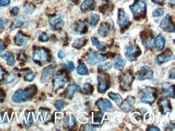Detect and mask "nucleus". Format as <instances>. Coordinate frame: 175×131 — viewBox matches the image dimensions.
<instances>
[{
	"mask_svg": "<svg viewBox=\"0 0 175 131\" xmlns=\"http://www.w3.org/2000/svg\"><path fill=\"white\" fill-rule=\"evenodd\" d=\"M91 41L93 46L96 47L99 51L101 52H105L106 50V46L101 44L100 41L98 39L95 37H92L91 38Z\"/></svg>",
	"mask_w": 175,
	"mask_h": 131,
	"instance_id": "c9c22d12",
	"label": "nucleus"
},
{
	"mask_svg": "<svg viewBox=\"0 0 175 131\" xmlns=\"http://www.w3.org/2000/svg\"><path fill=\"white\" fill-rule=\"evenodd\" d=\"M49 24L54 28H61L63 26L62 17L60 15H56L53 17H50L48 18Z\"/></svg>",
	"mask_w": 175,
	"mask_h": 131,
	"instance_id": "5701e85b",
	"label": "nucleus"
},
{
	"mask_svg": "<svg viewBox=\"0 0 175 131\" xmlns=\"http://www.w3.org/2000/svg\"><path fill=\"white\" fill-rule=\"evenodd\" d=\"M174 59V54L172 51L168 48L165 49L163 52L157 55L156 58V63L158 65L160 66Z\"/></svg>",
	"mask_w": 175,
	"mask_h": 131,
	"instance_id": "9d476101",
	"label": "nucleus"
},
{
	"mask_svg": "<svg viewBox=\"0 0 175 131\" xmlns=\"http://www.w3.org/2000/svg\"><path fill=\"white\" fill-rule=\"evenodd\" d=\"M111 25L108 22H102L100 24L99 28L98 33L102 37H106L111 31Z\"/></svg>",
	"mask_w": 175,
	"mask_h": 131,
	"instance_id": "b1692460",
	"label": "nucleus"
},
{
	"mask_svg": "<svg viewBox=\"0 0 175 131\" xmlns=\"http://www.w3.org/2000/svg\"><path fill=\"white\" fill-rule=\"evenodd\" d=\"M64 100L61 99V100L56 101L54 105L59 111H61L64 107Z\"/></svg>",
	"mask_w": 175,
	"mask_h": 131,
	"instance_id": "79ce46f5",
	"label": "nucleus"
},
{
	"mask_svg": "<svg viewBox=\"0 0 175 131\" xmlns=\"http://www.w3.org/2000/svg\"><path fill=\"white\" fill-rule=\"evenodd\" d=\"M88 40L85 38H78L72 45V47L77 50H81L82 48L86 46Z\"/></svg>",
	"mask_w": 175,
	"mask_h": 131,
	"instance_id": "c85d7f7f",
	"label": "nucleus"
},
{
	"mask_svg": "<svg viewBox=\"0 0 175 131\" xmlns=\"http://www.w3.org/2000/svg\"><path fill=\"white\" fill-rule=\"evenodd\" d=\"M153 15L154 17H159L164 15L165 10L162 8H157L154 9L153 11Z\"/></svg>",
	"mask_w": 175,
	"mask_h": 131,
	"instance_id": "a19ab883",
	"label": "nucleus"
},
{
	"mask_svg": "<svg viewBox=\"0 0 175 131\" xmlns=\"http://www.w3.org/2000/svg\"><path fill=\"white\" fill-rule=\"evenodd\" d=\"M174 129H175V125L174 124H169L166 125V127H165V130H167V131L174 130Z\"/></svg>",
	"mask_w": 175,
	"mask_h": 131,
	"instance_id": "603ef678",
	"label": "nucleus"
},
{
	"mask_svg": "<svg viewBox=\"0 0 175 131\" xmlns=\"http://www.w3.org/2000/svg\"><path fill=\"white\" fill-rule=\"evenodd\" d=\"M92 119V127L100 128L102 125L100 124L104 116V113L100 111H92L91 113Z\"/></svg>",
	"mask_w": 175,
	"mask_h": 131,
	"instance_id": "6ab92c4d",
	"label": "nucleus"
},
{
	"mask_svg": "<svg viewBox=\"0 0 175 131\" xmlns=\"http://www.w3.org/2000/svg\"><path fill=\"white\" fill-rule=\"evenodd\" d=\"M108 96L109 97L110 99L114 101L116 105L119 107L121 105L122 102L123 101L122 97L118 93H114L112 92H110L108 93Z\"/></svg>",
	"mask_w": 175,
	"mask_h": 131,
	"instance_id": "473e14b6",
	"label": "nucleus"
},
{
	"mask_svg": "<svg viewBox=\"0 0 175 131\" xmlns=\"http://www.w3.org/2000/svg\"><path fill=\"white\" fill-rule=\"evenodd\" d=\"M142 94L141 97V101L144 104L152 105L158 98L156 89L151 86H148L142 91Z\"/></svg>",
	"mask_w": 175,
	"mask_h": 131,
	"instance_id": "20e7f679",
	"label": "nucleus"
},
{
	"mask_svg": "<svg viewBox=\"0 0 175 131\" xmlns=\"http://www.w3.org/2000/svg\"><path fill=\"white\" fill-rule=\"evenodd\" d=\"M5 23L0 18V32L1 31L2 29L3 28V26L4 25Z\"/></svg>",
	"mask_w": 175,
	"mask_h": 131,
	"instance_id": "680f3d73",
	"label": "nucleus"
},
{
	"mask_svg": "<svg viewBox=\"0 0 175 131\" xmlns=\"http://www.w3.org/2000/svg\"><path fill=\"white\" fill-rule=\"evenodd\" d=\"M135 75L139 81H145L152 79L154 77V72L151 67L144 66L142 67Z\"/></svg>",
	"mask_w": 175,
	"mask_h": 131,
	"instance_id": "6e6552de",
	"label": "nucleus"
},
{
	"mask_svg": "<svg viewBox=\"0 0 175 131\" xmlns=\"http://www.w3.org/2000/svg\"><path fill=\"white\" fill-rule=\"evenodd\" d=\"M25 42V37L22 34L20 31H18L15 35L14 38V44L17 46H22Z\"/></svg>",
	"mask_w": 175,
	"mask_h": 131,
	"instance_id": "4c0bfd02",
	"label": "nucleus"
},
{
	"mask_svg": "<svg viewBox=\"0 0 175 131\" xmlns=\"http://www.w3.org/2000/svg\"><path fill=\"white\" fill-rule=\"evenodd\" d=\"M133 117H134V119H135L136 120H137L138 121L143 120V117L141 115H140V114H137V113H135V114H134Z\"/></svg>",
	"mask_w": 175,
	"mask_h": 131,
	"instance_id": "864d4df0",
	"label": "nucleus"
},
{
	"mask_svg": "<svg viewBox=\"0 0 175 131\" xmlns=\"http://www.w3.org/2000/svg\"><path fill=\"white\" fill-rule=\"evenodd\" d=\"M135 77L131 69L119 76V81L121 89L124 91L131 90Z\"/></svg>",
	"mask_w": 175,
	"mask_h": 131,
	"instance_id": "7ed1b4c3",
	"label": "nucleus"
},
{
	"mask_svg": "<svg viewBox=\"0 0 175 131\" xmlns=\"http://www.w3.org/2000/svg\"><path fill=\"white\" fill-rule=\"evenodd\" d=\"M98 91L101 94L105 93L111 86V77L108 74L104 73L98 77Z\"/></svg>",
	"mask_w": 175,
	"mask_h": 131,
	"instance_id": "423d86ee",
	"label": "nucleus"
},
{
	"mask_svg": "<svg viewBox=\"0 0 175 131\" xmlns=\"http://www.w3.org/2000/svg\"><path fill=\"white\" fill-rule=\"evenodd\" d=\"M18 12H19V9L18 7H14L10 10V14L14 15H17Z\"/></svg>",
	"mask_w": 175,
	"mask_h": 131,
	"instance_id": "3c124183",
	"label": "nucleus"
},
{
	"mask_svg": "<svg viewBox=\"0 0 175 131\" xmlns=\"http://www.w3.org/2000/svg\"><path fill=\"white\" fill-rule=\"evenodd\" d=\"M99 11L102 14H106L110 11V6L108 4H104L99 7Z\"/></svg>",
	"mask_w": 175,
	"mask_h": 131,
	"instance_id": "c03bdc74",
	"label": "nucleus"
},
{
	"mask_svg": "<svg viewBox=\"0 0 175 131\" xmlns=\"http://www.w3.org/2000/svg\"><path fill=\"white\" fill-rule=\"evenodd\" d=\"M2 58L7 61V64L9 66H13L15 64V60L13 54L6 52L2 55Z\"/></svg>",
	"mask_w": 175,
	"mask_h": 131,
	"instance_id": "f704fd0d",
	"label": "nucleus"
},
{
	"mask_svg": "<svg viewBox=\"0 0 175 131\" xmlns=\"http://www.w3.org/2000/svg\"><path fill=\"white\" fill-rule=\"evenodd\" d=\"M4 48V43L2 41H0V54L3 51Z\"/></svg>",
	"mask_w": 175,
	"mask_h": 131,
	"instance_id": "052dcab7",
	"label": "nucleus"
},
{
	"mask_svg": "<svg viewBox=\"0 0 175 131\" xmlns=\"http://www.w3.org/2000/svg\"><path fill=\"white\" fill-rule=\"evenodd\" d=\"M170 2H171V3H173V4H175V0H170Z\"/></svg>",
	"mask_w": 175,
	"mask_h": 131,
	"instance_id": "0e129e2a",
	"label": "nucleus"
},
{
	"mask_svg": "<svg viewBox=\"0 0 175 131\" xmlns=\"http://www.w3.org/2000/svg\"><path fill=\"white\" fill-rule=\"evenodd\" d=\"M68 67H69V69L71 70V71H73L75 69L74 63L71 61H68Z\"/></svg>",
	"mask_w": 175,
	"mask_h": 131,
	"instance_id": "6e6d98bb",
	"label": "nucleus"
},
{
	"mask_svg": "<svg viewBox=\"0 0 175 131\" xmlns=\"http://www.w3.org/2000/svg\"><path fill=\"white\" fill-rule=\"evenodd\" d=\"M1 92H0V101H1Z\"/></svg>",
	"mask_w": 175,
	"mask_h": 131,
	"instance_id": "69168bd1",
	"label": "nucleus"
},
{
	"mask_svg": "<svg viewBox=\"0 0 175 131\" xmlns=\"http://www.w3.org/2000/svg\"><path fill=\"white\" fill-rule=\"evenodd\" d=\"M58 57L60 59H63L66 57V54L63 51L60 50L59 51L58 54Z\"/></svg>",
	"mask_w": 175,
	"mask_h": 131,
	"instance_id": "5fc2aeb1",
	"label": "nucleus"
},
{
	"mask_svg": "<svg viewBox=\"0 0 175 131\" xmlns=\"http://www.w3.org/2000/svg\"><path fill=\"white\" fill-rule=\"evenodd\" d=\"M5 71L0 66V82L3 80V76L5 74Z\"/></svg>",
	"mask_w": 175,
	"mask_h": 131,
	"instance_id": "4d7b16f0",
	"label": "nucleus"
},
{
	"mask_svg": "<svg viewBox=\"0 0 175 131\" xmlns=\"http://www.w3.org/2000/svg\"><path fill=\"white\" fill-rule=\"evenodd\" d=\"M111 68H112V65L111 63L109 62L101 63L99 65L98 67V73L100 74H103L111 70Z\"/></svg>",
	"mask_w": 175,
	"mask_h": 131,
	"instance_id": "72a5a7b5",
	"label": "nucleus"
},
{
	"mask_svg": "<svg viewBox=\"0 0 175 131\" xmlns=\"http://www.w3.org/2000/svg\"><path fill=\"white\" fill-rule=\"evenodd\" d=\"M35 9V6L31 2H26L23 7L24 12L26 14H31L34 12Z\"/></svg>",
	"mask_w": 175,
	"mask_h": 131,
	"instance_id": "58836bf2",
	"label": "nucleus"
},
{
	"mask_svg": "<svg viewBox=\"0 0 175 131\" xmlns=\"http://www.w3.org/2000/svg\"><path fill=\"white\" fill-rule=\"evenodd\" d=\"M80 92L85 95H91L94 93V87L89 83L83 84L82 89L80 88Z\"/></svg>",
	"mask_w": 175,
	"mask_h": 131,
	"instance_id": "c756f323",
	"label": "nucleus"
},
{
	"mask_svg": "<svg viewBox=\"0 0 175 131\" xmlns=\"http://www.w3.org/2000/svg\"><path fill=\"white\" fill-rule=\"evenodd\" d=\"M100 20V15L98 14H92L88 16V21L92 27H95Z\"/></svg>",
	"mask_w": 175,
	"mask_h": 131,
	"instance_id": "2f4dec72",
	"label": "nucleus"
},
{
	"mask_svg": "<svg viewBox=\"0 0 175 131\" xmlns=\"http://www.w3.org/2000/svg\"><path fill=\"white\" fill-rule=\"evenodd\" d=\"M67 81V76L61 74L55 75L53 82V90L57 91L60 89L62 88Z\"/></svg>",
	"mask_w": 175,
	"mask_h": 131,
	"instance_id": "2eb2a0df",
	"label": "nucleus"
},
{
	"mask_svg": "<svg viewBox=\"0 0 175 131\" xmlns=\"http://www.w3.org/2000/svg\"><path fill=\"white\" fill-rule=\"evenodd\" d=\"M141 54V50L138 45H132L126 47L125 56L128 61L132 62L137 61V58L140 57Z\"/></svg>",
	"mask_w": 175,
	"mask_h": 131,
	"instance_id": "39448f33",
	"label": "nucleus"
},
{
	"mask_svg": "<svg viewBox=\"0 0 175 131\" xmlns=\"http://www.w3.org/2000/svg\"><path fill=\"white\" fill-rule=\"evenodd\" d=\"M140 38L142 43L145 48L152 50L153 47V39L154 35L151 31L145 30L140 33Z\"/></svg>",
	"mask_w": 175,
	"mask_h": 131,
	"instance_id": "1a4fd4ad",
	"label": "nucleus"
},
{
	"mask_svg": "<svg viewBox=\"0 0 175 131\" xmlns=\"http://www.w3.org/2000/svg\"><path fill=\"white\" fill-rule=\"evenodd\" d=\"M10 0H0V6H6L10 4Z\"/></svg>",
	"mask_w": 175,
	"mask_h": 131,
	"instance_id": "8fccbe9b",
	"label": "nucleus"
},
{
	"mask_svg": "<svg viewBox=\"0 0 175 131\" xmlns=\"http://www.w3.org/2000/svg\"><path fill=\"white\" fill-rule=\"evenodd\" d=\"M38 40L39 41L42 42H46L49 40V38L46 33L42 32L41 34H40V35H39Z\"/></svg>",
	"mask_w": 175,
	"mask_h": 131,
	"instance_id": "37998d69",
	"label": "nucleus"
},
{
	"mask_svg": "<svg viewBox=\"0 0 175 131\" xmlns=\"http://www.w3.org/2000/svg\"><path fill=\"white\" fill-rule=\"evenodd\" d=\"M157 104L158 106L159 111L162 114L165 115L168 112L172 111V106L171 101L166 96L160 97Z\"/></svg>",
	"mask_w": 175,
	"mask_h": 131,
	"instance_id": "0eeeda50",
	"label": "nucleus"
},
{
	"mask_svg": "<svg viewBox=\"0 0 175 131\" xmlns=\"http://www.w3.org/2000/svg\"><path fill=\"white\" fill-rule=\"evenodd\" d=\"M71 3H73L75 5L78 4L79 2H80V0H70Z\"/></svg>",
	"mask_w": 175,
	"mask_h": 131,
	"instance_id": "e2e57ef3",
	"label": "nucleus"
},
{
	"mask_svg": "<svg viewBox=\"0 0 175 131\" xmlns=\"http://www.w3.org/2000/svg\"><path fill=\"white\" fill-rule=\"evenodd\" d=\"M55 68L54 65H51L46 67L42 72L41 81L42 83L47 82L49 78L54 75Z\"/></svg>",
	"mask_w": 175,
	"mask_h": 131,
	"instance_id": "f3484780",
	"label": "nucleus"
},
{
	"mask_svg": "<svg viewBox=\"0 0 175 131\" xmlns=\"http://www.w3.org/2000/svg\"><path fill=\"white\" fill-rule=\"evenodd\" d=\"M115 53L108 52L106 54H98L95 51L91 50L87 54V63L89 65L93 66L100 62H103L108 60L110 58H114Z\"/></svg>",
	"mask_w": 175,
	"mask_h": 131,
	"instance_id": "f03ea898",
	"label": "nucleus"
},
{
	"mask_svg": "<svg viewBox=\"0 0 175 131\" xmlns=\"http://www.w3.org/2000/svg\"><path fill=\"white\" fill-rule=\"evenodd\" d=\"M112 61L114 68L119 71H122L123 70L125 65L126 64L125 61L120 57L115 56L112 58Z\"/></svg>",
	"mask_w": 175,
	"mask_h": 131,
	"instance_id": "a878e982",
	"label": "nucleus"
},
{
	"mask_svg": "<svg viewBox=\"0 0 175 131\" xmlns=\"http://www.w3.org/2000/svg\"><path fill=\"white\" fill-rule=\"evenodd\" d=\"M35 77V74L32 72H29V73L25 74L24 76V79L25 81L30 82V81H34Z\"/></svg>",
	"mask_w": 175,
	"mask_h": 131,
	"instance_id": "a18cd8bd",
	"label": "nucleus"
},
{
	"mask_svg": "<svg viewBox=\"0 0 175 131\" xmlns=\"http://www.w3.org/2000/svg\"><path fill=\"white\" fill-rule=\"evenodd\" d=\"M95 105L97 106L99 110L105 112H108L112 111L113 107L112 104L108 99L101 98L96 102Z\"/></svg>",
	"mask_w": 175,
	"mask_h": 131,
	"instance_id": "4468645a",
	"label": "nucleus"
},
{
	"mask_svg": "<svg viewBox=\"0 0 175 131\" xmlns=\"http://www.w3.org/2000/svg\"><path fill=\"white\" fill-rule=\"evenodd\" d=\"M169 78L171 79H175V68L172 67L169 70Z\"/></svg>",
	"mask_w": 175,
	"mask_h": 131,
	"instance_id": "de8ad7c7",
	"label": "nucleus"
},
{
	"mask_svg": "<svg viewBox=\"0 0 175 131\" xmlns=\"http://www.w3.org/2000/svg\"><path fill=\"white\" fill-rule=\"evenodd\" d=\"M147 131H160V129L157 127L155 126H151V127H149V128L147 129Z\"/></svg>",
	"mask_w": 175,
	"mask_h": 131,
	"instance_id": "13d9d810",
	"label": "nucleus"
},
{
	"mask_svg": "<svg viewBox=\"0 0 175 131\" xmlns=\"http://www.w3.org/2000/svg\"><path fill=\"white\" fill-rule=\"evenodd\" d=\"M96 3L94 0H84L82 3L80 8L83 13L90 12L95 9Z\"/></svg>",
	"mask_w": 175,
	"mask_h": 131,
	"instance_id": "412c9836",
	"label": "nucleus"
},
{
	"mask_svg": "<svg viewBox=\"0 0 175 131\" xmlns=\"http://www.w3.org/2000/svg\"><path fill=\"white\" fill-rule=\"evenodd\" d=\"M15 78H16V74L14 72H11L6 77L5 79L4 84L8 85V84H10L14 81Z\"/></svg>",
	"mask_w": 175,
	"mask_h": 131,
	"instance_id": "ea45409f",
	"label": "nucleus"
},
{
	"mask_svg": "<svg viewBox=\"0 0 175 131\" xmlns=\"http://www.w3.org/2000/svg\"><path fill=\"white\" fill-rule=\"evenodd\" d=\"M161 29L164 31L168 33H174L175 32V27L174 23L171 15L166 14L165 17L162 20L159 25Z\"/></svg>",
	"mask_w": 175,
	"mask_h": 131,
	"instance_id": "9b49d317",
	"label": "nucleus"
},
{
	"mask_svg": "<svg viewBox=\"0 0 175 131\" xmlns=\"http://www.w3.org/2000/svg\"><path fill=\"white\" fill-rule=\"evenodd\" d=\"M88 31V26L84 22L79 20L75 25L74 32L77 35H83L86 34Z\"/></svg>",
	"mask_w": 175,
	"mask_h": 131,
	"instance_id": "4be33fe9",
	"label": "nucleus"
},
{
	"mask_svg": "<svg viewBox=\"0 0 175 131\" xmlns=\"http://www.w3.org/2000/svg\"><path fill=\"white\" fill-rule=\"evenodd\" d=\"M80 90V88L74 81H71L66 87V89L64 92L63 96L64 97L71 99L73 98L75 92Z\"/></svg>",
	"mask_w": 175,
	"mask_h": 131,
	"instance_id": "ddd939ff",
	"label": "nucleus"
},
{
	"mask_svg": "<svg viewBox=\"0 0 175 131\" xmlns=\"http://www.w3.org/2000/svg\"><path fill=\"white\" fill-rule=\"evenodd\" d=\"M129 18H130L129 15L126 12H125V11L123 9L120 8L119 9L117 23L119 27H122L126 24H128L129 21Z\"/></svg>",
	"mask_w": 175,
	"mask_h": 131,
	"instance_id": "a211bd4d",
	"label": "nucleus"
},
{
	"mask_svg": "<svg viewBox=\"0 0 175 131\" xmlns=\"http://www.w3.org/2000/svg\"><path fill=\"white\" fill-rule=\"evenodd\" d=\"M77 121L73 115L71 116V119L70 116H66L63 120V127L64 128H67L68 127H71V128H74L77 125Z\"/></svg>",
	"mask_w": 175,
	"mask_h": 131,
	"instance_id": "cd10ccee",
	"label": "nucleus"
},
{
	"mask_svg": "<svg viewBox=\"0 0 175 131\" xmlns=\"http://www.w3.org/2000/svg\"><path fill=\"white\" fill-rule=\"evenodd\" d=\"M165 40L163 36L160 34L156 37L154 41L155 48L157 51H161L163 50L165 45Z\"/></svg>",
	"mask_w": 175,
	"mask_h": 131,
	"instance_id": "393cba45",
	"label": "nucleus"
},
{
	"mask_svg": "<svg viewBox=\"0 0 175 131\" xmlns=\"http://www.w3.org/2000/svg\"><path fill=\"white\" fill-rule=\"evenodd\" d=\"M32 89L27 90V91H22L18 90L14 93L12 96V100L15 103H20L23 102L27 99L29 95L32 94L33 93Z\"/></svg>",
	"mask_w": 175,
	"mask_h": 131,
	"instance_id": "f8f14e48",
	"label": "nucleus"
},
{
	"mask_svg": "<svg viewBox=\"0 0 175 131\" xmlns=\"http://www.w3.org/2000/svg\"><path fill=\"white\" fill-rule=\"evenodd\" d=\"M129 7L135 20L139 21L146 18L147 6L145 0H135Z\"/></svg>",
	"mask_w": 175,
	"mask_h": 131,
	"instance_id": "f257e3e1",
	"label": "nucleus"
},
{
	"mask_svg": "<svg viewBox=\"0 0 175 131\" xmlns=\"http://www.w3.org/2000/svg\"><path fill=\"white\" fill-rule=\"evenodd\" d=\"M153 3L156 4L163 5V3L165 1V0H152Z\"/></svg>",
	"mask_w": 175,
	"mask_h": 131,
	"instance_id": "bf43d9fd",
	"label": "nucleus"
},
{
	"mask_svg": "<svg viewBox=\"0 0 175 131\" xmlns=\"http://www.w3.org/2000/svg\"><path fill=\"white\" fill-rule=\"evenodd\" d=\"M135 102V97L134 96L129 95L125 99L124 101H122L120 107L123 111L125 113H128L132 109Z\"/></svg>",
	"mask_w": 175,
	"mask_h": 131,
	"instance_id": "dca6fc26",
	"label": "nucleus"
},
{
	"mask_svg": "<svg viewBox=\"0 0 175 131\" xmlns=\"http://www.w3.org/2000/svg\"><path fill=\"white\" fill-rule=\"evenodd\" d=\"M81 128H82V130H84V131H94L95 130V129L94 127L92 126L90 124H88L85 125H82Z\"/></svg>",
	"mask_w": 175,
	"mask_h": 131,
	"instance_id": "49530a36",
	"label": "nucleus"
},
{
	"mask_svg": "<svg viewBox=\"0 0 175 131\" xmlns=\"http://www.w3.org/2000/svg\"><path fill=\"white\" fill-rule=\"evenodd\" d=\"M34 1H35V2H38L39 1H41V0H34Z\"/></svg>",
	"mask_w": 175,
	"mask_h": 131,
	"instance_id": "338daca9",
	"label": "nucleus"
},
{
	"mask_svg": "<svg viewBox=\"0 0 175 131\" xmlns=\"http://www.w3.org/2000/svg\"><path fill=\"white\" fill-rule=\"evenodd\" d=\"M25 22V19L23 17H20V18H17L12 23L11 30H12L17 28L21 27L24 24Z\"/></svg>",
	"mask_w": 175,
	"mask_h": 131,
	"instance_id": "e433bc0d",
	"label": "nucleus"
},
{
	"mask_svg": "<svg viewBox=\"0 0 175 131\" xmlns=\"http://www.w3.org/2000/svg\"><path fill=\"white\" fill-rule=\"evenodd\" d=\"M47 52L45 49H39L34 52L33 60L34 61L38 62H44L47 61L48 58Z\"/></svg>",
	"mask_w": 175,
	"mask_h": 131,
	"instance_id": "aec40b11",
	"label": "nucleus"
},
{
	"mask_svg": "<svg viewBox=\"0 0 175 131\" xmlns=\"http://www.w3.org/2000/svg\"><path fill=\"white\" fill-rule=\"evenodd\" d=\"M79 66L77 67V72L81 75H86L88 74V70L86 65L81 60H79Z\"/></svg>",
	"mask_w": 175,
	"mask_h": 131,
	"instance_id": "7c9ffc66",
	"label": "nucleus"
},
{
	"mask_svg": "<svg viewBox=\"0 0 175 131\" xmlns=\"http://www.w3.org/2000/svg\"><path fill=\"white\" fill-rule=\"evenodd\" d=\"M174 85H171L170 83L166 82L162 84V91L165 93L169 96V97L172 98L173 99L175 98V95H174Z\"/></svg>",
	"mask_w": 175,
	"mask_h": 131,
	"instance_id": "bb28decb",
	"label": "nucleus"
},
{
	"mask_svg": "<svg viewBox=\"0 0 175 131\" xmlns=\"http://www.w3.org/2000/svg\"><path fill=\"white\" fill-rule=\"evenodd\" d=\"M27 58H26V55H25L24 54L21 53L18 54V61L26 62L27 61Z\"/></svg>",
	"mask_w": 175,
	"mask_h": 131,
	"instance_id": "09e8293b",
	"label": "nucleus"
}]
</instances>
